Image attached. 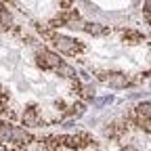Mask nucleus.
Listing matches in <instances>:
<instances>
[{
	"label": "nucleus",
	"mask_w": 151,
	"mask_h": 151,
	"mask_svg": "<svg viewBox=\"0 0 151 151\" xmlns=\"http://www.w3.org/2000/svg\"><path fill=\"white\" fill-rule=\"evenodd\" d=\"M71 109H73L71 113H73V116H76V118H80V116H82V113H84V105H73Z\"/></svg>",
	"instance_id": "f8f14e48"
},
{
	"label": "nucleus",
	"mask_w": 151,
	"mask_h": 151,
	"mask_svg": "<svg viewBox=\"0 0 151 151\" xmlns=\"http://www.w3.org/2000/svg\"><path fill=\"white\" fill-rule=\"evenodd\" d=\"M137 120L145 130H151V103H141L137 107Z\"/></svg>",
	"instance_id": "f03ea898"
},
{
	"label": "nucleus",
	"mask_w": 151,
	"mask_h": 151,
	"mask_svg": "<svg viewBox=\"0 0 151 151\" xmlns=\"http://www.w3.org/2000/svg\"><path fill=\"white\" fill-rule=\"evenodd\" d=\"M61 141H63V143H65L67 147H71V149H76V147H82L86 139H84V137H63Z\"/></svg>",
	"instance_id": "6e6552de"
},
{
	"label": "nucleus",
	"mask_w": 151,
	"mask_h": 151,
	"mask_svg": "<svg viewBox=\"0 0 151 151\" xmlns=\"http://www.w3.org/2000/svg\"><path fill=\"white\" fill-rule=\"evenodd\" d=\"M55 46L59 48L61 52H65V55H76V52L82 50V46L76 42V40L67 38V36H55Z\"/></svg>",
	"instance_id": "f257e3e1"
},
{
	"label": "nucleus",
	"mask_w": 151,
	"mask_h": 151,
	"mask_svg": "<svg viewBox=\"0 0 151 151\" xmlns=\"http://www.w3.org/2000/svg\"><path fill=\"white\" fill-rule=\"evenodd\" d=\"M111 101H113V97H109V94H107V97L94 101V107H103V105H107V103H111Z\"/></svg>",
	"instance_id": "9b49d317"
},
{
	"label": "nucleus",
	"mask_w": 151,
	"mask_h": 151,
	"mask_svg": "<svg viewBox=\"0 0 151 151\" xmlns=\"http://www.w3.org/2000/svg\"><path fill=\"white\" fill-rule=\"evenodd\" d=\"M124 38H128V40H130V44H139V42H143V34H139V32H132V29H128V32L124 34Z\"/></svg>",
	"instance_id": "9d476101"
},
{
	"label": "nucleus",
	"mask_w": 151,
	"mask_h": 151,
	"mask_svg": "<svg viewBox=\"0 0 151 151\" xmlns=\"http://www.w3.org/2000/svg\"><path fill=\"white\" fill-rule=\"evenodd\" d=\"M145 13L151 15V0H145Z\"/></svg>",
	"instance_id": "4468645a"
},
{
	"label": "nucleus",
	"mask_w": 151,
	"mask_h": 151,
	"mask_svg": "<svg viewBox=\"0 0 151 151\" xmlns=\"http://www.w3.org/2000/svg\"><path fill=\"white\" fill-rule=\"evenodd\" d=\"M42 57H44V61H40V65L44 67V69H57L61 65V61H59V57H57L55 52H50V50H46V48H42Z\"/></svg>",
	"instance_id": "20e7f679"
},
{
	"label": "nucleus",
	"mask_w": 151,
	"mask_h": 151,
	"mask_svg": "<svg viewBox=\"0 0 151 151\" xmlns=\"http://www.w3.org/2000/svg\"><path fill=\"white\" fill-rule=\"evenodd\" d=\"M55 71L59 73V76H63V78H76V69L71 65H67V63H61Z\"/></svg>",
	"instance_id": "0eeeda50"
},
{
	"label": "nucleus",
	"mask_w": 151,
	"mask_h": 151,
	"mask_svg": "<svg viewBox=\"0 0 151 151\" xmlns=\"http://www.w3.org/2000/svg\"><path fill=\"white\" fill-rule=\"evenodd\" d=\"M84 32H88V34H105L107 27L99 25V23H84Z\"/></svg>",
	"instance_id": "1a4fd4ad"
},
{
	"label": "nucleus",
	"mask_w": 151,
	"mask_h": 151,
	"mask_svg": "<svg viewBox=\"0 0 151 151\" xmlns=\"http://www.w3.org/2000/svg\"><path fill=\"white\" fill-rule=\"evenodd\" d=\"M84 94H86L88 99H92V97H94V86H86V88H84Z\"/></svg>",
	"instance_id": "ddd939ff"
},
{
	"label": "nucleus",
	"mask_w": 151,
	"mask_h": 151,
	"mask_svg": "<svg viewBox=\"0 0 151 151\" xmlns=\"http://www.w3.org/2000/svg\"><path fill=\"white\" fill-rule=\"evenodd\" d=\"M2 11H4V6H2V2H0V13H2Z\"/></svg>",
	"instance_id": "2eb2a0df"
},
{
	"label": "nucleus",
	"mask_w": 151,
	"mask_h": 151,
	"mask_svg": "<svg viewBox=\"0 0 151 151\" xmlns=\"http://www.w3.org/2000/svg\"><path fill=\"white\" fill-rule=\"evenodd\" d=\"M38 122H40V118H38V111H36L34 107L25 109V113H23V124H25V126H38Z\"/></svg>",
	"instance_id": "423d86ee"
},
{
	"label": "nucleus",
	"mask_w": 151,
	"mask_h": 151,
	"mask_svg": "<svg viewBox=\"0 0 151 151\" xmlns=\"http://www.w3.org/2000/svg\"><path fill=\"white\" fill-rule=\"evenodd\" d=\"M107 84H109L111 88H126V86L130 84V80L126 78L124 73L116 71V73H109V78H107Z\"/></svg>",
	"instance_id": "39448f33"
},
{
	"label": "nucleus",
	"mask_w": 151,
	"mask_h": 151,
	"mask_svg": "<svg viewBox=\"0 0 151 151\" xmlns=\"http://www.w3.org/2000/svg\"><path fill=\"white\" fill-rule=\"evenodd\" d=\"M32 141L29 132H25L23 128L19 126H11V143H17V145H27Z\"/></svg>",
	"instance_id": "7ed1b4c3"
}]
</instances>
